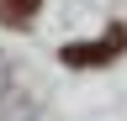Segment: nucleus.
Instances as JSON below:
<instances>
[{
	"label": "nucleus",
	"instance_id": "f257e3e1",
	"mask_svg": "<svg viewBox=\"0 0 127 121\" xmlns=\"http://www.w3.org/2000/svg\"><path fill=\"white\" fill-rule=\"evenodd\" d=\"M122 53H127V26H111V37H101V42H69L64 63L69 69H95V63H111Z\"/></svg>",
	"mask_w": 127,
	"mask_h": 121
},
{
	"label": "nucleus",
	"instance_id": "f03ea898",
	"mask_svg": "<svg viewBox=\"0 0 127 121\" xmlns=\"http://www.w3.org/2000/svg\"><path fill=\"white\" fill-rule=\"evenodd\" d=\"M37 5H42V0H0V21H5V26H21V21L37 16Z\"/></svg>",
	"mask_w": 127,
	"mask_h": 121
}]
</instances>
